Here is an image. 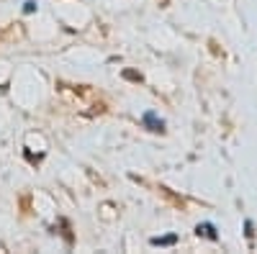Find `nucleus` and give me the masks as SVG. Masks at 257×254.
<instances>
[{
	"instance_id": "nucleus-1",
	"label": "nucleus",
	"mask_w": 257,
	"mask_h": 254,
	"mask_svg": "<svg viewBox=\"0 0 257 254\" xmlns=\"http://www.w3.org/2000/svg\"><path fill=\"white\" fill-rule=\"evenodd\" d=\"M144 126H147V129L149 131H165V121L162 118H157L155 113H144Z\"/></svg>"
},
{
	"instance_id": "nucleus-2",
	"label": "nucleus",
	"mask_w": 257,
	"mask_h": 254,
	"mask_svg": "<svg viewBox=\"0 0 257 254\" xmlns=\"http://www.w3.org/2000/svg\"><path fill=\"white\" fill-rule=\"evenodd\" d=\"M196 234H198V236H206V239H211V241H216V239H219V234H216V228H213V223H198Z\"/></svg>"
},
{
	"instance_id": "nucleus-3",
	"label": "nucleus",
	"mask_w": 257,
	"mask_h": 254,
	"mask_svg": "<svg viewBox=\"0 0 257 254\" xmlns=\"http://www.w3.org/2000/svg\"><path fill=\"white\" fill-rule=\"evenodd\" d=\"M175 241H178V236L170 234V236H155L149 244H152V246H170V244H175Z\"/></svg>"
},
{
	"instance_id": "nucleus-4",
	"label": "nucleus",
	"mask_w": 257,
	"mask_h": 254,
	"mask_svg": "<svg viewBox=\"0 0 257 254\" xmlns=\"http://www.w3.org/2000/svg\"><path fill=\"white\" fill-rule=\"evenodd\" d=\"M123 77H126V80H134V82H142V75H137V72H132V70H126Z\"/></svg>"
},
{
	"instance_id": "nucleus-5",
	"label": "nucleus",
	"mask_w": 257,
	"mask_h": 254,
	"mask_svg": "<svg viewBox=\"0 0 257 254\" xmlns=\"http://www.w3.org/2000/svg\"><path fill=\"white\" fill-rule=\"evenodd\" d=\"M244 228H247V239H252V236H254V223H252V221H247V223H244Z\"/></svg>"
},
{
	"instance_id": "nucleus-6",
	"label": "nucleus",
	"mask_w": 257,
	"mask_h": 254,
	"mask_svg": "<svg viewBox=\"0 0 257 254\" xmlns=\"http://www.w3.org/2000/svg\"><path fill=\"white\" fill-rule=\"evenodd\" d=\"M26 13H34L36 11V3H34V0H26V8H24Z\"/></svg>"
}]
</instances>
